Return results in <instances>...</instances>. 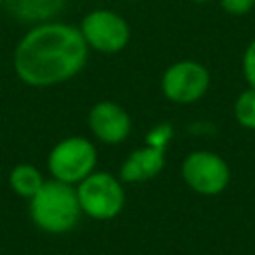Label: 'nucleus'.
<instances>
[{
  "instance_id": "nucleus-1",
  "label": "nucleus",
  "mask_w": 255,
  "mask_h": 255,
  "mask_svg": "<svg viewBox=\"0 0 255 255\" xmlns=\"http://www.w3.org/2000/svg\"><path fill=\"white\" fill-rule=\"evenodd\" d=\"M88 60V44L80 28L42 22L30 28L14 50L16 76L34 88H48L74 78Z\"/></svg>"
},
{
  "instance_id": "nucleus-2",
  "label": "nucleus",
  "mask_w": 255,
  "mask_h": 255,
  "mask_svg": "<svg viewBox=\"0 0 255 255\" xmlns=\"http://www.w3.org/2000/svg\"><path fill=\"white\" fill-rule=\"evenodd\" d=\"M82 207L76 187L58 179L44 181V185L30 197V217L46 233L62 235L76 227Z\"/></svg>"
},
{
  "instance_id": "nucleus-3",
  "label": "nucleus",
  "mask_w": 255,
  "mask_h": 255,
  "mask_svg": "<svg viewBox=\"0 0 255 255\" xmlns=\"http://www.w3.org/2000/svg\"><path fill=\"white\" fill-rule=\"evenodd\" d=\"M82 213L92 219L106 221L120 215L126 203V191L120 179L108 171H92L76 185Z\"/></svg>"
},
{
  "instance_id": "nucleus-4",
  "label": "nucleus",
  "mask_w": 255,
  "mask_h": 255,
  "mask_svg": "<svg viewBox=\"0 0 255 255\" xmlns=\"http://www.w3.org/2000/svg\"><path fill=\"white\" fill-rule=\"evenodd\" d=\"M98 151L96 145L80 135L60 139L48 153V169L54 179L64 183H80L92 171H96Z\"/></svg>"
},
{
  "instance_id": "nucleus-5",
  "label": "nucleus",
  "mask_w": 255,
  "mask_h": 255,
  "mask_svg": "<svg viewBox=\"0 0 255 255\" xmlns=\"http://www.w3.org/2000/svg\"><path fill=\"white\" fill-rule=\"evenodd\" d=\"M181 175L187 187H191L195 193H201V195L221 193L231 179L227 161L221 155L205 149L191 151L183 159Z\"/></svg>"
},
{
  "instance_id": "nucleus-6",
  "label": "nucleus",
  "mask_w": 255,
  "mask_h": 255,
  "mask_svg": "<svg viewBox=\"0 0 255 255\" xmlns=\"http://www.w3.org/2000/svg\"><path fill=\"white\" fill-rule=\"evenodd\" d=\"M80 32L88 44L102 54H118L129 42L128 22L112 10H92L84 16Z\"/></svg>"
},
{
  "instance_id": "nucleus-7",
  "label": "nucleus",
  "mask_w": 255,
  "mask_h": 255,
  "mask_svg": "<svg viewBox=\"0 0 255 255\" xmlns=\"http://www.w3.org/2000/svg\"><path fill=\"white\" fill-rule=\"evenodd\" d=\"M209 72L203 64L193 60H181L171 64L161 76V92L175 104H193L209 88Z\"/></svg>"
},
{
  "instance_id": "nucleus-8",
  "label": "nucleus",
  "mask_w": 255,
  "mask_h": 255,
  "mask_svg": "<svg viewBox=\"0 0 255 255\" xmlns=\"http://www.w3.org/2000/svg\"><path fill=\"white\" fill-rule=\"evenodd\" d=\"M88 126L92 133L104 143H122L131 129L129 114L116 102H98L88 116Z\"/></svg>"
},
{
  "instance_id": "nucleus-9",
  "label": "nucleus",
  "mask_w": 255,
  "mask_h": 255,
  "mask_svg": "<svg viewBox=\"0 0 255 255\" xmlns=\"http://www.w3.org/2000/svg\"><path fill=\"white\" fill-rule=\"evenodd\" d=\"M165 165V149L143 145L129 153L120 169L122 183H139L155 177Z\"/></svg>"
},
{
  "instance_id": "nucleus-10",
  "label": "nucleus",
  "mask_w": 255,
  "mask_h": 255,
  "mask_svg": "<svg viewBox=\"0 0 255 255\" xmlns=\"http://www.w3.org/2000/svg\"><path fill=\"white\" fill-rule=\"evenodd\" d=\"M66 2L68 0H4V8L20 22L42 24L58 16Z\"/></svg>"
},
{
  "instance_id": "nucleus-11",
  "label": "nucleus",
  "mask_w": 255,
  "mask_h": 255,
  "mask_svg": "<svg viewBox=\"0 0 255 255\" xmlns=\"http://www.w3.org/2000/svg\"><path fill=\"white\" fill-rule=\"evenodd\" d=\"M8 183L12 187L14 193H18L20 197H34L36 191L44 185V177L40 173V169L32 163H18L12 167L10 175H8Z\"/></svg>"
},
{
  "instance_id": "nucleus-12",
  "label": "nucleus",
  "mask_w": 255,
  "mask_h": 255,
  "mask_svg": "<svg viewBox=\"0 0 255 255\" xmlns=\"http://www.w3.org/2000/svg\"><path fill=\"white\" fill-rule=\"evenodd\" d=\"M233 114L239 126L247 129H255V88H249L239 94L233 106Z\"/></svg>"
},
{
  "instance_id": "nucleus-13",
  "label": "nucleus",
  "mask_w": 255,
  "mask_h": 255,
  "mask_svg": "<svg viewBox=\"0 0 255 255\" xmlns=\"http://www.w3.org/2000/svg\"><path fill=\"white\" fill-rule=\"evenodd\" d=\"M173 135V129L169 124H159L155 126L153 129L147 131V137H145V145H151V147H159V149H165V145L169 143Z\"/></svg>"
},
{
  "instance_id": "nucleus-14",
  "label": "nucleus",
  "mask_w": 255,
  "mask_h": 255,
  "mask_svg": "<svg viewBox=\"0 0 255 255\" xmlns=\"http://www.w3.org/2000/svg\"><path fill=\"white\" fill-rule=\"evenodd\" d=\"M243 76L251 88H255V38L249 42L243 54Z\"/></svg>"
},
{
  "instance_id": "nucleus-15",
  "label": "nucleus",
  "mask_w": 255,
  "mask_h": 255,
  "mask_svg": "<svg viewBox=\"0 0 255 255\" xmlns=\"http://www.w3.org/2000/svg\"><path fill=\"white\" fill-rule=\"evenodd\" d=\"M221 8L227 12V14H233V16H243L247 12L253 10L255 6V0H219Z\"/></svg>"
},
{
  "instance_id": "nucleus-16",
  "label": "nucleus",
  "mask_w": 255,
  "mask_h": 255,
  "mask_svg": "<svg viewBox=\"0 0 255 255\" xmlns=\"http://www.w3.org/2000/svg\"><path fill=\"white\" fill-rule=\"evenodd\" d=\"M191 2H209V0H191Z\"/></svg>"
},
{
  "instance_id": "nucleus-17",
  "label": "nucleus",
  "mask_w": 255,
  "mask_h": 255,
  "mask_svg": "<svg viewBox=\"0 0 255 255\" xmlns=\"http://www.w3.org/2000/svg\"><path fill=\"white\" fill-rule=\"evenodd\" d=\"M0 4H4V0H0Z\"/></svg>"
}]
</instances>
